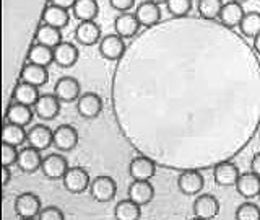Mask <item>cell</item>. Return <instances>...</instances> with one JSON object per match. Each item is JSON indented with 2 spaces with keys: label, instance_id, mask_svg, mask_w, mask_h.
Returning a JSON list of instances; mask_svg holds the SVG:
<instances>
[{
  "label": "cell",
  "instance_id": "6da1fadb",
  "mask_svg": "<svg viewBox=\"0 0 260 220\" xmlns=\"http://www.w3.org/2000/svg\"><path fill=\"white\" fill-rule=\"evenodd\" d=\"M63 187L72 194H81L89 189V184H91V179L85 168L81 167H72L69 171L65 173L62 178Z\"/></svg>",
  "mask_w": 260,
  "mask_h": 220
},
{
  "label": "cell",
  "instance_id": "7a4b0ae2",
  "mask_svg": "<svg viewBox=\"0 0 260 220\" xmlns=\"http://www.w3.org/2000/svg\"><path fill=\"white\" fill-rule=\"evenodd\" d=\"M89 194L91 198L98 202H109L114 199L117 191V186L116 181L111 178V176H96L94 179H91V184H89Z\"/></svg>",
  "mask_w": 260,
  "mask_h": 220
},
{
  "label": "cell",
  "instance_id": "3957f363",
  "mask_svg": "<svg viewBox=\"0 0 260 220\" xmlns=\"http://www.w3.org/2000/svg\"><path fill=\"white\" fill-rule=\"evenodd\" d=\"M43 210V204L35 193H23L15 201V212L20 218H35Z\"/></svg>",
  "mask_w": 260,
  "mask_h": 220
},
{
  "label": "cell",
  "instance_id": "277c9868",
  "mask_svg": "<svg viewBox=\"0 0 260 220\" xmlns=\"http://www.w3.org/2000/svg\"><path fill=\"white\" fill-rule=\"evenodd\" d=\"M60 103L62 101L55 96V93H44L38 98V101L32 106V109H35V114L39 119L52 121L59 116Z\"/></svg>",
  "mask_w": 260,
  "mask_h": 220
},
{
  "label": "cell",
  "instance_id": "5b68a950",
  "mask_svg": "<svg viewBox=\"0 0 260 220\" xmlns=\"http://www.w3.org/2000/svg\"><path fill=\"white\" fill-rule=\"evenodd\" d=\"M125 52V41L117 33L106 35L100 41V54L108 61H119Z\"/></svg>",
  "mask_w": 260,
  "mask_h": 220
},
{
  "label": "cell",
  "instance_id": "8992f818",
  "mask_svg": "<svg viewBox=\"0 0 260 220\" xmlns=\"http://www.w3.org/2000/svg\"><path fill=\"white\" fill-rule=\"evenodd\" d=\"M205 186V179L203 175L197 170H189L179 175L177 178V187L179 191L185 196H199Z\"/></svg>",
  "mask_w": 260,
  "mask_h": 220
},
{
  "label": "cell",
  "instance_id": "52a82bcc",
  "mask_svg": "<svg viewBox=\"0 0 260 220\" xmlns=\"http://www.w3.org/2000/svg\"><path fill=\"white\" fill-rule=\"evenodd\" d=\"M69 161L60 153H51L44 157L43 165H41V171L43 175L49 179H62L65 173L69 171Z\"/></svg>",
  "mask_w": 260,
  "mask_h": 220
},
{
  "label": "cell",
  "instance_id": "ba28073f",
  "mask_svg": "<svg viewBox=\"0 0 260 220\" xmlns=\"http://www.w3.org/2000/svg\"><path fill=\"white\" fill-rule=\"evenodd\" d=\"M54 93L62 103H72L81 96V85L73 77H60L54 87Z\"/></svg>",
  "mask_w": 260,
  "mask_h": 220
},
{
  "label": "cell",
  "instance_id": "9c48e42d",
  "mask_svg": "<svg viewBox=\"0 0 260 220\" xmlns=\"http://www.w3.org/2000/svg\"><path fill=\"white\" fill-rule=\"evenodd\" d=\"M241 176V171L238 165L233 161H219L213 170V179L218 186L230 187L236 186L238 179Z\"/></svg>",
  "mask_w": 260,
  "mask_h": 220
},
{
  "label": "cell",
  "instance_id": "30bf717a",
  "mask_svg": "<svg viewBox=\"0 0 260 220\" xmlns=\"http://www.w3.org/2000/svg\"><path fill=\"white\" fill-rule=\"evenodd\" d=\"M77 111L81 118L94 119L103 111V100L96 93H83L77 100Z\"/></svg>",
  "mask_w": 260,
  "mask_h": 220
},
{
  "label": "cell",
  "instance_id": "8fae6325",
  "mask_svg": "<svg viewBox=\"0 0 260 220\" xmlns=\"http://www.w3.org/2000/svg\"><path fill=\"white\" fill-rule=\"evenodd\" d=\"M78 144V132L70 124H62L54 129V147L60 152H70Z\"/></svg>",
  "mask_w": 260,
  "mask_h": 220
},
{
  "label": "cell",
  "instance_id": "7c38bea8",
  "mask_svg": "<svg viewBox=\"0 0 260 220\" xmlns=\"http://www.w3.org/2000/svg\"><path fill=\"white\" fill-rule=\"evenodd\" d=\"M219 212V201L213 194H199L193 201V215L199 218H213Z\"/></svg>",
  "mask_w": 260,
  "mask_h": 220
},
{
  "label": "cell",
  "instance_id": "4fadbf2b",
  "mask_svg": "<svg viewBox=\"0 0 260 220\" xmlns=\"http://www.w3.org/2000/svg\"><path fill=\"white\" fill-rule=\"evenodd\" d=\"M140 21L135 16V13H130V12H124V13H119L114 20V33H117L119 36H122L124 39L128 38H134L138 30H140Z\"/></svg>",
  "mask_w": 260,
  "mask_h": 220
},
{
  "label": "cell",
  "instance_id": "5bb4252c",
  "mask_svg": "<svg viewBox=\"0 0 260 220\" xmlns=\"http://www.w3.org/2000/svg\"><path fill=\"white\" fill-rule=\"evenodd\" d=\"M28 145L35 147L38 150H47L54 145V130L44 124H36L28 130Z\"/></svg>",
  "mask_w": 260,
  "mask_h": 220
},
{
  "label": "cell",
  "instance_id": "9a60e30c",
  "mask_svg": "<svg viewBox=\"0 0 260 220\" xmlns=\"http://www.w3.org/2000/svg\"><path fill=\"white\" fill-rule=\"evenodd\" d=\"M244 15H246V12H244L242 4L228 0V2H224L221 12H219L218 20L226 28H236V26L239 28V24H241V21L244 18Z\"/></svg>",
  "mask_w": 260,
  "mask_h": 220
},
{
  "label": "cell",
  "instance_id": "2e32d148",
  "mask_svg": "<svg viewBox=\"0 0 260 220\" xmlns=\"http://www.w3.org/2000/svg\"><path fill=\"white\" fill-rule=\"evenodd\" d=\"M43 160H44V157H41V150L28 145V147H24V149L20 150L16 167H18L23 173H35V171L41 170Z\"/></svg>",
  "mask_w": 260,
  "mask_h": 220
},
{
  "label": "cell",
  "instance_id": "e0dca14e",
  "mask_svg": "<svg viewBox=\"0 0 260 220\" xmlns=\"http://www.w3.org/2000/svg\"><path fill=\"white\" fill-rule=\"evenodd\" d=\"M128 198L142 207L150 204L154 198V187L150 179H134V183L128 186Z\"/></svg>",
  "mask_w": 260,
  "mask_h": 220
},
{
  "label": "cell",
  "instance_id": "ac0fdd59",
  "mask_svg": "<svg viewBox=\"0 0 260 220\" xmlns=\"http://www.w3.org/2000/svg\"><path fill=\"white\" fill-rule=\"evenodd\" d=\"M78 57V47L69 41H62L59 46L54 47V64H57L59 67H72L77 64Z\"/></svg>",
  "mask_w": 260,
  "mask_h": 220
},
{
  "label": "cell",
  "instance_id": "d6986e66",
  "mask_svg": "<svg viewBox=\"0 0 260 220\" xmlns=\"http://www.w3.org/2000/svg\"><path fill=\"white\" fill-rule=\"evenodd\" d=\"M236 191H238L244 199H254L260 194V176L254 171L249 173H241L238 183H236Z\"/></svg>",
  "mask_w": 260,
  "mask_h": 220
},
{
  "label": "cell",
  "instance_id": "ffe728a7",
  "mask_svg": "<svg viewBox=\"0 0 260 220\" xmlns=\"http://www.w3.org/2000/svg\"><path fill=\"white\" fill-rule=\"evenodd\" d=\"M101 30L94 21H80L75 30V39L81 46H93L100 44Z\"/></svg>",
  "mask_w": 260,
  "mask_h": 220
},
{
  "label": "cell",
  "instance_id": "44dd1931",
  "mask_svg": "<svg viewBox=\"0 0 260 220\" xmlns=\"http://www.w3.org/2000/svg\"><path fill=\"white\" fill-rule=\"evenodd\" d=\"M128 175L132 179H151L156 175V167L148 157H135L128 165Z\"/></svg>",
  "mask_w": 260,
  "mask_h": 220
},
{
  "label": "cell",
  "instance_id": "7402d4cb",
  "mask_svg": "<svg viewBox=\"0 0 260 220\" xmlns=\"http://www.w3.org/2000/svg\"><path fill=\"white\" fill-rule=\"evenodd\" d=\"M135 16L142 26H151V24H156L161 20V8L158 4L150 2V0H143L142 4H138Z\"/></svg>",
  "mask_w": 260,
  "mask_h": 220
},
{
  "label": "cell",
  "instance_id": "603a6c76",
  "mask_svg": "<svg viewBox=\"0 0 260 220\" xmlns=\"http://www.w3.org/2000/svg\"><path fill=\"white\" fill-rule=\"evenodd\" d=\"M32 114H35L32 106L13 101L7 109V121L13 122V124H18V126H28L32 121Z\"/></svg>",
  "mask_w": 260,
  "mask_h": 220
},
{
  "label": "cell",
  "instance_id": "cb8c5ba5",
  "mask_svg": "<svg viewBox=\"0 0 260 220\" xmlns=\"http://www.w3.org/2000/svg\"><path fill=\"white\" fill-rule=\"evenodd\" d=\"M21 80L26 81V84L35 85V87H43L47 84V80H49L47 67L28 62L21 70Z\"/></svg>",
  "mask_w": 260,
  "mask_h": 220
},
{
  "label": "cell",
  "instance_id": "d4e9b609",
  "mask_svg": "<svg viewBox=\"0 0 260 220\" xmlns=\"http://www.w3.org/2000/svg\"><path fill=\"white\" fill-rule=\"evenodd\" d=\"M70 21V15L67 8H62V7H57V5H51L49 4L44 8V13H43V23L46 24H51V26L55 28H65Z\"/></svg>",
  "mask_w": 260,
  "mask_h": 220
},
{
  "label": "cell",
  "instance_id": "484cf974",
  "mask_svg": "<svg viewBox=\"0 0 260 220\" xmlns=\"http://www.w3.org/2000/svg\"><path fill=\"white\" fill-rule=\"evenodd\" d=\"M72 13L78 21H94L100 13V5L96 0H77Z\"/></svg>",
  "mask_w": 260,
  "mask_h": 220
},
{
  "label": "cell",
  "instance_id": "4316f807",
  "mask_svg": "<svg viewBox=\"0 0 260 220\" xmlns=\"http://www.w3.org/2000/svg\"><path fill=\"white\" fill-rule=\"evenodd\" d=\"M2 142L20 147L24 142H28V130H24V126H18L7 121L2 129Z\"/></svg>",
  "mask_w": 260,
  "mask_h": 220
},
{
  "label": "cell",
  "instance_id": "83f0119b",
  "mask_svg": "<svg viewBox=\"0 0 260 220\" xmlns=\"http://www.w3.org/2000/svg\"><path fill=\"white\" fill-rule=\"evenodd\" d=\"M36 43L54 49L55 46H59L62 43V30L43 23L36 31Z\"/></svg>",
  "mask_w": 260,
  "mask_h": 220
},
{
  "label": "cell",
  "instance_id": "f1b7e54d",
  "mask_svg": "<svg viewBox=\"0 0 260 220\" xmlns=\"http://www.w3.org/2000/svg\"><path fill=\"white\" fill-rule=\"evenodd\" d=\"M39 87H35L31 84H26V81H20L18 85L15 87L13 92V101L21 103V104H28V106H35V103L38 101V98L41 96L38 92Z\"/></svg>",
  "mask_w": 260,
  "mask_h": 220
},
{
  "label": "cell",
  "instance_id": "f546056e",
  "mask_svg": "<svg viewBox=\"0 0 260 220\" xmlns=\"http://www.w3.org/2000/svg\"><path fill=\"white\" fill-rule=\"evenodd\" d=\"M142 215V206L132 201L130 198L117 202V206L114 207V217L119 220H137Z\"/></svg>",
  "mask_w": 260,
  "mask_h": 220
},
{
  "label": "cell",
  "instance_id": "4dcf8cb0",
  "mask_svg": "<svg viewBox=\"0 0 260 220\" xmlns=\"http://www.w3.org/2000/svg\"><path fill=\"white\" fill-rule=\"evenodd\" d=\"M28 62L43 65V67H49L54 62V49L44 46V44H32L28 54Z\"/></svg>",
  "mask_w": 260,
  "mask_h": 220
},
{
  "label": "cell",
  "instance_id": "1f68e13d",
  "mask_svg": "<svg viewBox=\"0 0 260 220\" xmlns=\"http://www.w3.org/2000/svg\"><path fill=\"white\" fill-rule=\"evenodd\" d=\"M241 33L246 38L254 39L257 35H260V13L258 12H246L244 18L239 24Z\"/></svg>",
  "mask_w": 260,
  "mask_h": 220
},
{
  "label": "cell",
  "instance_id": "d6a6232c",
  "mask_svg": "<svg viewBox=\"0 0 260 220\" xmlns=\"http://www.w3.org/2000/svg\"><path fill=\"white\" fill-rule=\"evenodd\" d=\"M223 5V0H197V12L203 20H218Z\"/></svg>",
  "mask_w": 260,
  "mask_h": 220
},
{
  "label": "cell",
  "instance_id": "836d02e7",
  "mask_svg": "<svg viewBox=\"0 0 260 220\" xmlns=\"http://www.w3.org/2000/svg\"><path fill=\"white\" fill-rule=\"evenodd\" d=\"M236 218L238 220H260V207L255 202L246 201L236 209Z\"/></svg>",
  "mask_w": 260,
  "mask_h": 220
},
{
  "label": "cell",
  "instance_id": "e575fe53",
  "mask_svg": "<svg viewBox=\"0 0 260 220\" xmlns=\"http://www.w3.org/2000/svg\"><path fill=\"white\" fill-rule=\"evenodd\" d=\"M166 8L173 16L181 18L192 10V0H168Z\"/></svg>",
  "mask_w": 260,
  "mask_h": 220
},
{
  "label": "cell",
  "instance_id": "d590c367",
  "mask_svg": "<svg viewBox=\"0 0 260 220\" xmlns=\"http://www.w3.org/2000/svg\"><path fill=\"white\" fill-rule=\"evenodd\" d=\"M18 155L20 150L18 147L10 145V144H2V167H13L18 163Z\"/></svg>",
  "mask_w": 260,
  "mask_h": 220
},
{
  "label": "cell",
  "instance_id": "8d00e7d4",
  "mask_svg": "<svg viewBox=\"0 0 260 220\" xmlns=\"http://www.w3.org/2000/svg\"><path fill=\"white\" fill-rule=\"evenodd\" d=\"M38 218H41V220H63L65 218V214L62 212L60 207L49 206V207H44L43 210L39 212Z\"/></svg>",
  "mask_w": 260,
  "mask_h": 220
},
{
  "label": "cell",
  "instance_id": "74e56055",
  "mask_svg": "<svg viewBox=\"0 0 260 220\" xmlns=\"http://www.w3.org/2000/svg\"><path fill=\"white\" fill-rule=\"evenodd\" d=\"M109 5L119 13L130 12L135 5V0H109Z\"/></svg>",
  "mask_w": 260,
  "mask_h": 220
},
{
  "label": "cell",
  "instance_id": "f35d334b",
  "mask_svg": "<svg viewBox=\"0 0 260 220\" xmlns=\"http://www.w3.org/2000/svg\"><path fill=\"white\" fill-rule=\"evenodd\" d=\"M250 171L260 176V152H257L250 160Z\"/></svg>",
  "mask_w": 260,
  "mask_h": 220
},
{
  "label": "cell",
  "instance_id": "ab89813d",
  "mask_svg": "<svg viewBox=\"0 0 260 220\" xmlns=\"http://www.w3.org/2000/svg\"><path fill=\"white\" fill-rule=\"evenodd\" d=\"M77 0H51V5H57L62 8H67V10H72L73 5H75Z\"/></svg>",
  "mask_w": 260,
  "mask_h": 220
},
{
  "label": "cell",
  "instance_id": "60d3db41",
  "mask_svg": "<svg viewBox=\"0 0 260 220\" xmlns=\"http://www.w3.org/2000/svg\"><path fill=\"white\" fill-rule=\"evenodd\" d=\"M12 179V173H10V167H2V184L8 186Z\"/></svg>",
  "mask_w": 260,
  "mask_h": 220
},
{
  "label": "cell",
  "instance_id": "b9f144b4",
  "mask_svg": "<svg viewBox=\"0 0 260 220\" xmlns=\"http://www.w3.org/2000/svg\"><path fill=\"white\" fill-rule=\"evenodd\" d=\"M254 51L260 56V35H257L254 38Z\"/></svg>",
  "mask_w": 260,
  "mask_h": 220
},
{
  "label": "cell",
  "instance_id": "7bdbcfd3",
  "mask_svg": "<svg viewBox=\"0 0 260 220\" xmlns=\"http://www.w3.org/2000/svg\"><path fill=\"white\" fill-rule=\"evenodd\" d=\"M150 2H154V4H158V5H161V4H166L168 0H150Z\"/></svg>",
  "mask_w": 260,
  "mask_h": 220
},
{
  "label": "cell",
  "instance_id": "ee69618b",
  "mask_svg": "<svg viewBox=\"0 0 260 220\" xmlns=\"http://www.w3.org/2000/svg\"><path fill=\"white\" fill-rule=\"evenodd\" d=\"M231 2H238V4H244V2H247V0H231Z\"/></svg>",
  "mask_w": 260,
  "mask_h": 220
},
{
  "label": "cell",
  "instance_id": "f6af8a7d",
  "mask_svg": "<svg viewBox=\"0 0 260 220\" xmlns=\"http://www.w3.org/2000/svg\"><path fill=\"white\" fill-rule=\"evenodd\" d=\"M258 198H260V194H258Z\"/></svg>",
  "mask_w": 260,
  "mask_h": 220
},
{
  "label": "cell",
  "instance_id": "bcb514c9",
  "mask_svg": "<svg viewBox=\"0 0 260 220\" xmlns=\"http://www.w3.org/2000/svg\"><path fill=\"white\" fill-rule=\"evenodd\" d=\"M258 134H260V130H258Z\"/></svg>",
  "mask_w": 260,
  "mask_h": 220
}]
</instances>
